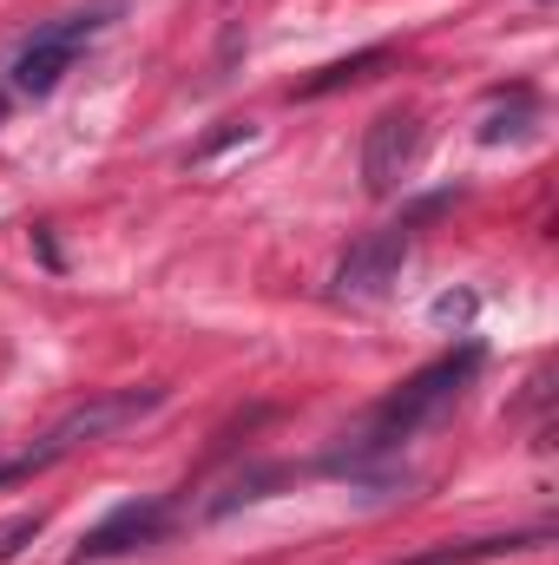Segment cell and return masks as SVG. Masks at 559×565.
<instances>
[{
    "instance_id": "obj_2",
    "label": "cell",
    "mask_w": 559,
    "mask_h": 565,
    "mask_svg": "<svg viewBox=\"0 0 559 565\" xmlns=\"http://www.w3.org/2000/svg\"><path fill=\"white\" fill-rule=\"evenodd\" d=\"M165 402V388H113V395H93V402H80L66 422L53 427L33 454H20V460H7L0 467V480H27V473H40V467H53V460H66L73 447H86V440H106V434H119V427H133L139 415H151Z\"/></svg>"
},
{
    "instance_id": "obj_10",
    "label": "cell",
    "mask_w": 559,
    "mask_h": 565,
    "mask_svg": "<svg viewBox=\"0 0 559 565\" xmlns=\"http://www.w3.org/2000/svg\"><path fill=\"white\" fill-rule=\"evenodd\" d=\"M0 119H7V99H0Z\"/></svg>"
},
{
    "instance_id": "obj_7",
    "label": "cell",
    "mask_w": 559,
    "mask_h": 565,
    "mask_svg": "<svg viewBox=\"0 0 559 565\" xmlns=\"http://www.w3.org/2000/svg\"><path fill=\"white\" fill-rule=\"evenodd\" d=\"M534 119H540V99H534L527 86H514L507 99H494V106H487V119H481V145L520 139V132H527Z\"/></svg>"
},
{
    "instance_id": "obj_5",
    "label": "cell",
    "mask_w": 559,
    "mask_h": 565,
    "mask_svg": "<svg viewBox=\"0 0 559 565\" xmlns=\"http://www.w3.org/2000/svg\"><path fill=\"white\" fill-rule=\"evenodd\" d=\"M165 533H171V500H126V507H113L73 546V565H99V559H119V553H139V546H158Z\"/></svg>"
},
{
    "instance_id": "obj_3",
    "label": "cell",
    "mask_w": 559,
    "mask_h": 565,
    "mask_svg": "<svg viewBox=\"0 0 559 565\" xmlns=\"http://www.w3.org/2000/svg\"><path fill=\"white\" fill-rule=\"evenodd\" d=\"M119 20V0H99V7H80V13H66V20H53V26H40L20 53H13V86L20 93H53L66 73H73V60H80V46L93 40V33H106Z\"/></svg>"
},
{
    "instance_id": "obj_8",
    "label": "cell",
    "mask_w": 559,
    "mask_h": 565,
    "mask_svg": "<svg viewBox=\"0 0 559 565\" xmlns=\"http://www.w3.org/2000/svg\"><path fill=\"white\" fill-rule=\"evenodd\" d=\"M283 480H289L283 467H251V473H238V480H231V487H224V493L204 507V513H211V520H224V513H238V507L264 500V493H271V487H283Z\"/></svg>"
},
{
    "instance_id": "obj_9",
    "label": "cell",
    "mask_w": 559,
    "mask_h": 565,
    "mask_svg": "<svg viewBox=\"0 0 559 565\" xmlns=\"http://www.w3.org/2000/svg\"><path fill=\"white\" fill-rule=\"evenodd\" d=\"M376 66H389V53H382V46H369V53H356V60H336V66H329L323 79H309L303 93L316 99V93H336V86H356V79H369Z\"/></svg>"
},
{
    "instance_id": "obj_4",
    "label": "cell",
    "mask_w": 559,
    "mask_h": 565,
    "mask_svg": "<svg viewBox=\"0 0 559 565\" xmlns=\"http://www.w3.org/2000/svg\"><path fill=\"white\" fill-rule=\"evenodd\" d=\"M409 250H415V217H402V224H389V231H369V237L336 264V296H342V302H376V296H389V282L402 277Z\"/></svg>"
},
{
    "instance_id": "obj_6",
    "label": "cell",
    "mask_w": 559,
    "mask_h": 565,
    "mask_svg": "<svg viewBox=\"0 0 559 565\" xmlns=\"http://www.w3.org/2000/svg\"><path fill=\"white\" fill-rule=\"evenodd\" d=\"M415 158H421V113L415 106H395V113L369 119V139H362V184H369L376 198H389V191L409 178Z\"/></svg>"
},
{
    "instance_id": "obj_1",
    "label": "cell",
    "mask_w": 559,
    "mask_h": 565,
    "mask_svg": "<svg viewBox=\"0 0 559 565\" xmlns=\"http://www.w3.org/2000/svg\"><path fill=\"white\" fill-rule=\"evenodd\" d=\"M481 375V342H461L454 355H441V362H428V369H415L376 415H369V427L356 434V447L349 454H336L329 467L336 473H362L369 460H382V454H395L402 440H415L421 427H434L461 395H467V382Z\"/></svg>"
}]
</instances>
